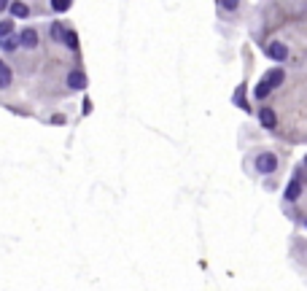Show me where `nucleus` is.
<instances>
[{"label":"nucleus","instance_id":"1","mask_svg":"<svg viewBox=\"0 0 307 291\" xmlns=\"http://www.w3.org/2000/svg\"><path fill=\"white\" fill-rule=\"evenodd\" d=\"M245 167H248L251 175H275L280 170V159L272 148H256L253 154L245 159Z\"/></svg>","mask_w":307,"mask_h":291},{"label":"nucleus","instance_id":"2","mask_svg":"<svg viewBox=\"0 0 307 291\" xmlns=\"http://www.w3.org/2000/svg\"><path fill=\"white\" fill-rule=\"evenodd\" d=\"M16 38H19V49H22V51H38V49H41V32H38V27L19 30Z\"/></svg>","mask_w":307,"mask_h":291},{"label":"nucleus","instance_id":"3","mask_svg":"<svg viewBox=\"0 0 307 291\" xmlns=\"http://www.w3.org/2000/svg\"><path fill=\"white\" fill-rule=\"evenodd\" d=\"M264 54L272 59V62H286L289 59V46L286 41H270L264 46Z\"/></svg>","mask_w":307,"mask_h":291},{"label":"nucleus","instance_id":"4","mask_svg":"<svg viewBox=\"0 0 307 291\" xmlns=\"http://www.w3.org/2000/svg\"><path fill=\"white\" fill-rule=\"evenodd\" d=\"M68 89H70V92L86 89V73H84L81 65H73V68L68 70Z\"/></svg>","mask_w":307,"mask_h":291},{"label":"nucleus","instance_id":"5","mask_svg":"<svg viewBox=\"0 0 307 291\" xmlns=\"http://www.w3.org/2000/svg\"><path fill=\"white\" fill-rule=\"evenodd\" d=\"M299 197H302V170H297V175H294V178H291V183L286 186L283 200H286V202H297Z\"/></svg>","mask_w":307,"mask_h":291},{"label":"nucleus","instance_id":"6","mask_svg":"<svg viewBox=\"0 0 307 291\" xmlns=\"http://www.w3.org/2000/svg\"><path fill=\"white\" fill-rule=\"evenodd\" d=\"M5 11L11 14V19H30L32 16L30 3H24V0H8V8Z\"/></svg>","mask_w":307,"mask_h":291},{"label":"nucleus","instance_id":"7","mask_svg":"<svg viewBox=\"0 0 307 291\" xmlns=\"http://www.w3.org/2000/svg\"><path fill=\"white\" fill-rule=\"evenodd\" d=\"M0 51H3L5 57H16L19 51V38H16V32H11V35H5V38H0Z\"/></svg>","mask_w":307,"mask_h":291},{"label":"nucleus","instance_id":"8","mask_svg":"<svg viewBox=\"0 0 307 291\" xmlns=\"http://www.w3.org/2000/svg\"><path fill=\"white\" fill-rule=\"evenodd\" d=\"M262 78L270 84L272 89H278V87H283V84H286V70L283 68H270V70H264Z\"/></svg>","mask_w":307,"mask_h":291},{"label":"nucleus","instance_id":"9","mask_svg":"<svg viewBox=\"0 0 307 291\" xmlns=\"http://www.w3.org/2000/svg\"><path fill=\"white\" fill-rule=\"evenodd\" d=\"M259 122H262L264 130H278V116L270 105H262V108H259Z\"/></svg>","mask_w":307,"mask_h":291},{"label":"nucleus","instance_id":"10","mask_svg":"<svg viewBox=\"0 0 307 291\" xmlns=\"http://www.w3.org/2000/svg\"><path fill=\"white\" fill-rule=\"evenodd\" d=\"M65 24L62 22H51L49 24V41L54 43V46H62V38H65Z\"/></svg>","mask_w":307,"mask_h":291},{"label":"nucleus","instance_id":"11","mask_svg":"<svg viewBox=\"0 0 307 291\" xmlns=\"http://www.w3.org/2000/svg\"><path fill=\"white\" fill-rule=\"evenodd\" d=\"M11 84H14V70H11L8 65H3V68H0V92L11 89Z\"/></svg>","mask_w":307,"mask_h":291},{"label":"nucleus","instance_id":"12","mask_svg":"<svg viewBox=\"0 0 307 291\" xmlns=\"http://www.w3.org/2000/svg\"><path fill=\"white\" fill-rule=\"evenodd\" d=\"M62 46L68 51H78V35H76V30H65V38H62Z\"/></svg>","mask_w":307,"mask_h":291},{"label":"nucleus","instance_id":"13","mask_svg":"<svg viewBox=\"0 0 307 291\" xmlns=\"http://www.w3.org/2000/svg\"><path fill=\"white\" fill-rule=\"evenodd\" d=\"M270 95H272V87H270V84H267L264 78H262V81H259V87L253 89V97H256L259 103H264V100H267V97H270Z\"/></svg>","mask_w":307,"mask_h":291},{"label":"nucleus","instance_id":"14","mask_svg":"<svg viewBox=\"0 0 307 291\" xmlns=\"http://www.w3.org/2000/svg\"><path fill=\"white\" fill-rule=\"evenodd\" d=\"M16 32V19H0V38Z\"/></svg>","mask_w":307,"mask_h":291},{"label":"nucleus","instance_id":"15","mask_svg":"<svg viewBox=\"0 0 307 291\" xmlns=\"http://www.w3.org/2000/svg\"><path fill=\"white\" fill-rule=\"evenodd\" d=\"M49 5H51V11H54V14H65V11H70L73 0H49Z\"/></svg>","mask_w":307,"mask_h":291},{"label":"nucleus","instance_id":"16","mask_svg":"<svg viewBox=\"0 0 307 291\" xmlns=\"http://www.w3.org/2000/svg\"><path fill=\"white\" fill-rule=\"evenodd\" d=\"M240 5H243V0H218V8L226 11V14H235Z\"/></svg>","mask_w":307,"mask_h":291},{"label":"nucleus","instance_id":"17","mask_svg":"<svg viewBox=\"0 0 307 291\" xmlns=\"http://www.w3.org/2000/svg\"><path fill=\"white\" fill-rule=\"evenodd\" d=\"M5 8H8V0H0V16L5 14Z\"/></svg>","mask_w":307,"mask_h":291},{"label":"nucleus","instance_id":"18","mask_svg":"<svg viewBox=\"0 0 307 291\" xmlns=\"http://www.w3.org/2000/svg\"><path fill=\"white\" fill-rule=\"evenodd\" d=\"M3 65H5V62H3V59H0V68H3Z\"/></svg>","mask_w":307,"mask_h":291}]
</instances>
